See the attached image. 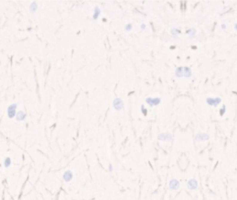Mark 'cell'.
Segmentation results:
<instances>
[{"label": "cell", "mask_w": 237, "mask_h": 200, "mask_svg": "<svg viewBox=\"0 0 237 200\" xmlns=\"http://www.w3.org/2000/svg\"><path fill=\"white\" fill-rule=\"evenodd\" d=\"M18 106V105L16 104H13L8 106L7 113H8V116L9 118H13L14 117H16V109L18 108V106Z\"/></svg>", "instance_id": "cell-1"}, {"label": "cell", "mask_w": 237, "mask_h": 200, "mask_svg": "<svg viewBox=\"0 0 237 200\" xmlns=\"http://www.w3.org/2000/svg\"><path fill=\"white\" fill-rule=\"evenodd\" d=\"M113 106L115 107V109L117 111H120L121 109L123 108L124 106V103H123L122 100L119 98H117L114 100L113 102Z\"/></svg>", "instance_id": "cell-2"}, {"label": "cell", "mask_w": 237, "mask_h": 200, "mask_svg": "<svg viewBox=\"0 0 237 200\" xmlns=\"http://www.w3.org/2000/svg\"><path fill=\"white\" fill-rule=\"evenodd\" d=\"M146 102L150 105V106H153L155 105H158L160 103V98H150L146 99Z\"/></svg>", "instance_id": "cell-3"}, {"label": "cell", "mask_w": 237, "mask_h": 200, "mask_svg": "<svg viewBox=\"0 0 237 200\" xmlns=\"http://www.w3.org/2000/svg\"><path fill=\"white\" fill-rule=\"evenodd\" d=\"M221 102V100L220 98H207V102L209 105L211 106H216L220 102Z\"/></svg>", "instance_id": "cell-4"}, {"label": "cell", "mask_w": 237, "mask_h": 200, "mask_svg": "<svg viewBox=\"0 0 237 200\" xmlns=\"http://www.w3.org/2000/svg\"><path fill=\"white\" fill-rule=\"evenodd\" d=\"M16 119L18 121H22L26 118V114L24 112L20 111L16 113Z\"/></svg>", "instance_id": "cell-5"}, {"label": "cell", "mask_w": 237, "mask_h": 200, "mask_svg": "<svg viewBox=\"0 0 237 200\" xmlns=\"http://www.w3.org/2000/svg\"><path fill=\"white\" fill-rule=\"evenodd\" d=\"M29 9L31 12H36V10L38 9V4L36 1H33L29 6Z\"/></svg>", "instance_id": "cell-6"}, {"label": "cell", "mask_w": 237, "mask_h": 200, "mask_svg": "<svg viewBox=\"0 0 237 200\" xmlns=\"http://www.w3.org/2000/svg\"><path fill=\"white\" fill-rule=\"evenodd\" d=\"M184 76L186 77H190L191 75V69L189 68H187V67H185V68H184Z\"/></svg>", "instance_id": "cell-7"}, {"label": "cell", "mask_w": 237, "mask_h": 200, "mask_svg": "<svg viewBox=\"0 0 237 200\" xmlns=\"http://www.w3.org/2000/svg\"><path fill=\"white\" fill-rule=\"evenodd\" d=\"M176 75L179 77L183 76V68L182 67H180V68H178L177 70H176Z\"/></svg>", "instance_id": "cell-8"}, {"label": "cell", "mask_w": 237, "mask_h": 200, "mask_svg": "<svg viewBox=\"0 0 237 200\" xmlns=\"http://www.w3.org/2000/svg\"><path fill=\"white\" fill-rule=\"evenodd\" d=\"M101 13V10L99 7L95 8V10H94V19H97L99 16V14Z\"/></svg>", "instance_id": "cell-9"}, {"label": "cell", "mask_w": 237, "mask_h": 200, "mask_svg": "<svg viewBox=\"0 0 237 200\" xmlns=\"http://www.w3.org/2000/svg\"><path fill=\"white\" fill-rule=\"evenodd\" d=\"M71 177H72V175H71L70 172H67L64 174V178L66 181H69L71 179Z\"/></svg>", "instance_id": "cell-10"}, {"label": "cell", "mask_w": 237, "mask_h": 200, "mask_svg": "<svg viewBox=\"0 0 237 200\" xmlns=\"http://www.w3.org/2000/svg\"><path fill=\"white\" fill-rule=\"evenodd\" d=\"M10 165V159L9 158H6L5 161H4V165L5 167H8Z\"/></svg>", "instance_id": "cell-11"}, {"label": "cell", "mask_w": 237, "mask_h": 200, "mask_svg": "<svg viewBox=\"0 0 237 200\" xmlns=\"http://www.w3.org/2000/svg\"><path fill=\"white\" fill-rule=\"evenodd\" d=\"M132 27H133L132 24H128V25L126 26V29L127 30V31H129V30H130L131 29H132Z\"/></svg>", "instance_id": "cell-12"}, {"label": "cell", "mask_w": 237, "mask_h": 200, "mask_svg": "<svg viewBox=\"0 0 237 200\" xmlns=\"http://www.w3.org/2000/svg\"><path fill=\"white\" fill-rule=\"evenodd\" d=\"M221 28L223 29H225V28H226V25H224V24H223V25H221Z\"/></svg>", "instance_id": "cell-13"}, {"label": "cell", "mask_w": 237, "mask_h": 200, "mask_svg": "<svg viewBox=\"0 0 237 200\" xmlns=\"http://www.w3.org/2000/svg\"><path fill=\"white\" fill-rule=\"evenodd\" d=\"M141 29H145V27H146V26H145V25H142L141 26Z\"/></svg>", "instance_id": "cell-14"}, {"label": "cell", "mask_w": 237, "mask_h": 200, "mask_svg": "<svg viewBox=\"0 0 237 200\" xmlns=\"http://www.w3.org/2000/svg\"><path fill=\"white\" fill-rule=\"evenodd\" d=\"M234 28H235V29L237 31V23L234 25Z\"/></svg>", "instance_id": "cell-15"}]
</instances>
